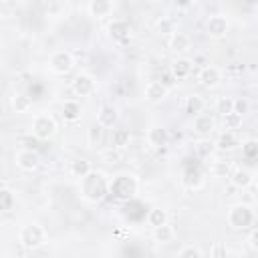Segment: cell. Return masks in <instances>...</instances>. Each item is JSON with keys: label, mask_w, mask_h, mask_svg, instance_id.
<instances>
[{"label": "cell", "mask_w": 258, "mask_h": 258, "mask_svg": "<svg viewBox=\"0 0 258 258\" xmlns=\"http://www.w3.org/2000/svg\"><path fill=\"white\" fill-rule=\"evenodd\" d=\"M177 256L179 258H200L202 256V250L198 246H185V248L177 250Z\"/></svg>", "instance_id": "35"}, {"label": "cell", "mask_w": 258, "mask_h": 258, "mask_svg": "<svg viewBox=\"0 0 258 258\" xmlns=\"http://www.w3.org/2000/svg\"><path fill=\"white\" fill-rule=\"evenodd\" d=\"M44 238H46V234H44L42 226H38V224H26V226H22V230L18 234V242L24 248H38L44 244Z\"/></svg>", "instance_id": "5"}, {"label": "cell", "mask_w": 258, "mask_h": 258, "mask_svg": "<svg viewBox=\"0 0 258 258\" xmlns=\"http://www.w3.org/2000/svg\"><path fill=\"white\" fill-rule=\"evenodd\" d=\"M30 105H32V101L24 95H14L12 97V107H14L16 113H26L30 109Z\"/></svg>", "instance_id": "32"}, {"label": "cell", "mask_w": 258, "mask_h": 258, "mask_svg": "<svg viewBox=\"0 0 258 258\" xmlns=\"http://www.w3.org/2000/svg\"><path fill=\"white\" fill-rule=\"evenodd\" d=\"M137 191V177L133 173H119L109 183V194L115 198H131Z\"/></svg>", "instance_id": "3"}, {"label": "cell", "mask_w": 258, "mask_h": 258, "mask_svg": "<svg viewBox=\"0 0 258 258\" xmlns=\"http://www.w3.org/2000/svg\"><path fill=\"white\" fill-rule=\"evenodd\" d=\"M191 69H194V62L189 58H177V60H173L169 71L173 73V77L177 81H183V79H187L191 75Z\"/></svg>", "instance_id": "15"}, {"label": "cell", "mask_w": 258, "mask_h": 258, "mask_svg": "<svg viewBox=\"0 0 258 258\" xmlns=\"http://www.w3.org/2000/svg\"><path fill=\"white\" fill-rule=\"evenodd\" d=\"M220 81H222L220 69H216V67H204V69H202V73H200V83H202L206 89L218 87Z\"/></svg>", "instance_id": "12"}, {"label": "cell", "mask_w": 258, "mask_h": 258, "mask_svg": "<svg viewBox=\"0 0 258 258\" xmlns=\"http://www.w3.org/2000/svg\"><path fill=\"white\" fill-rule=\"evenodd\" d=\"M244 4H248V6H258V0H242Z\"/></svg>", "instance_id": "43"}, {"label": "cell", "mask_w": 258, "mask_h": 258, "mask_svg": "<svg viewBox=\"0 0 258 258\" xmlns=\"http://www.w3.org/2000/svg\"><path fill=\"white\" fill-rule=\"evenodd\" d=\"M175 81H177V79L173 77V73H171V71L163 73V77H161V83H163L167 89H169V87H173V85H175Z\"/></svg>", "instance_id": "38"}, {"label": "cell", "mask_w": 258, "mask_h": 258, "mask_svg": "<svg viewBox=\"0 0 258 258\" xmlns=\"http://www.w3.org/2000/svg\"><path fill=\"white\" fill-rule=\"evenodd\" d=\"M89 12L97 18L109 16L113 12V0H89Z\"/></svg>", "instance_id": "17"}, {"label": "cell", "mask_w": 258, "mask_h": 258, "mask_svg": "<svg viewBox=\"0 0 258 258\" xmlns=\"http://www.w3.org/2000/svg\"><path fill=\"white\" fill-rule=\"evenodd\" d=\"M109 34L113 40H127L131 36V24L127 20H121V18H115L109 22Z\"/></svg>", "instance_id": "10"}, {"label": "cell", "mask_w": 258, "mask_h": 258, "mask_svg": "<svg viewBox=\"0 0 258 258\" xmlns=\"http://www.w3.org/2000/svg\"><path fill=\"white\" fill-rule=\"evenodd\" d=\"M38 153L34 151V149H30V147H26V149H20L18 153H16V165L22 169V171H34L36 167H38Z\"/></svg>", "instance_id": "8"}, {"label": "cell", "mask_w": 258, "mask_h": 258, "mask_svg": "<svg viewBox=\"0 0 258 258\" xmlns=\"http://www.w3.org/2000/svg\"><path fill=\"white\" fill-rule=\"evenodd\" d=\"M234 111L240 115L248 113V101L246 99H234Z\"/></svg>", "instance_id": "37"}, {"label": "cell", "mask_w": 258, "mask_h": 258, "mask_svg": "<svg viewBox=\"0 0 258 258\" xmlns=\"http://www.w3.org/2000/svg\"><path fill=\"white\" fill-rule=\"evenodd\" d=\"M32 133H34V137L36 139H40V141H46V139H52L54 137V133H56V121L50 117V115H46V113H40V115H36L34 119H32Z\"/></svg>", "instance_id": "4"}, {"label": "cell", "mask_w": 258, "mask_h": 258, "mask_svg": "<svg viewBox=\"0 0 258 258\" xmlns=\"http://www.w3.org/2000/svg\"><path fill=\"white\" fill-rule=\"evenodd\" d=\"M101 137H103V125H101V123L91 125L89 131H87V141H89V145L95 147V145L101 141Z\"/></svg>", "instance_id": "30"}, {"label": "cell", "mask_w": 258, "mask_h": 258, "mask_svg": "<svg viewBox=\"0 0 258 258\" xmlns=\"http://www.w3.org/2000/svg\"><path fill=\"white\" fill-rule=\"evenodd\" d=\"M252 173L248 171V169H242V167H238V169H234L232 173H230V183L236 187V189H246L248 185H252Z\"/></svg>", "instance_id": "14"}, {"label": "cell", "mask_w": 258, "mask_h": 258, "mask_svg": "<svg viewBox=\"0 0 258 258\" xmlns=\"http://www.w3.org/2000/svg\"><path fill=\"white\" fill-rule=\"evenodd\" d=\"M97 123H101L103 127H113L117 123V109L113 105L101 107L99 113H97Z\"/></svg>", "instance_id": "18"}, {"label": "cell", "mask_w": 258, "mask_h": 258, "mask_svg": "<svg viewBox=\"0 0 258 258\" xmlns=\"http://www.w3.org/2000/svg\"><path fill=\"white\" fill-rule=\"evenodd\" d=\"M79 117H81V105L77 101H64L62 103V119L69 121V123H73Z\"/></svg>", "instance_id": "22"}, {"label": "cell", "mask_w": 258, "mask_h": 258, "mask_svg": "<svg viewBox=\"0 0 258 258\" xmlns=\"http://www.w3.org/2000/svg\"><path fill=\"white\" fill-rule=\"evenodd\" d=\"M167 222V212L163 210V208H151L149 210V214H147V224L151 226V228H157V226H161V224H165Z\"/></svg>", "instance_id": "24"}, {"label": "cell", "mask_w": 258, "mask_h": 258, "mask_svg": "<svg viewBox=\"0 0 258 258\" xmlns=\"http://www.w3.org/2000/svg\"><path fill=\"white\" fill-rule=\"evenodd\" d=\"M204 99L200 97V95H189L187 99H185V113L187 115H200L202 111H204Z\"/></svg>", "instance_id": "23"}, {"label": "cell", "mask_w": 258, "mask_h": 258, "mask_svg": "<svg viewBox=\"0 0 258 258\" xmlns=\"http://www.w3.org/2000/svg\"><path fill=\"white\" fill-rule=\"evenodd\" d=\"M228 224L234 230H246L254 224V212L248 204H234L228 210Z\"/></svg>", "instance_id": "2"}, {"label": "cell", "mask_w": 258, "mask_h": 258, "mask_svg": "<svg viewBox=\"0 0 258 258\" xmlns=\"http://www.w3.org/2000/svg\"><path fill=\"white\" fill-rule=\"evenodd\" d=\"M206 32L212 38H222L228 32V18L224 14H214L206 22Z\"/></svg>", "instance_id": "7"}, {"label": "cell", "mask_w": 258, "mask_h": 258, "mask_svg": "<svg viewBox=\"0 0 258 258\" xmlns=\"http://www.w3.org/2000/svg\"><path fill=\"white\" fill-rule=\"evenodd\" d=\"M129 139H131V135L127 129H115L111 135V145L113 147H125L129 143Z\"/></svg>", "instance_id": "28"}, {"label": "cell", "mask_w": 258, "mask_h": 258, "mask_svg": "<svg viewBox=\"0 0 258 258\" xmlns=\"http://www.w3.org/2000/svg\"><path fill=\"white\" fill-rule=\"evenodd\" d=\"M214 149H216V143L210 141V139H202V141L196 143V153H198V157H210Z\"/></svg>", "instance_id": "31"}, {"label": "cell", "mask_w": 258, "mask_h": 258, "mask_svg": "<svg viewBox=\"0 0 258 258\" xmlns=\"http://www.w3.org/2000/svg\"><path fill=\"white\" fill-rule=\"evenodd\" d=\"M232 111H234V99H230V97H220L218 103H216V113H220V115L224 117V115H228V113H232Z\"/></svg>", "instance_id": "33"}, {"label": "cell", "mask_w": 258, "mask_h": 258, "mask_svg": "<svg viewBox=\"0 0 258 258\" xmlns=\"http://www.w3.org/2000/svg\"><path fill=\"white\" fill-rule=\"evenodd\" d=\"M48 67H50V71L56 73V75H67V73L75 67V58H73V54L67 52V50H56V52L50 54Z\"/></svg>", "instance_id": "6"}, {"label": "cell", "mask_w": 258, "mask_h": 258, "mask_svg": "<svg viewBox=\"0 0 258 258\" xmlns=\"http://www.w3.org/2000/svg\"><path fill=\"white\" fill-rule=\"evenodd\" d=\"M81 194L89 202H101L109 194V183L101 171H89L85 177H81Z\"/></svg>", "instance_id": "1"}, {"label": "cell", "mask_w": 258, "mask_h": 258, "mask_svg": "<svg viewBox=\"0 0 258 258\" xmlns=\"http://www.w3.org/2000/svg\"><path fill=\"white\" fill-rule=\"evenodd\" d=\"M175 238V230L165 222V224H161V226H157V228H153V240L157 242V244H167V242H171Z\"/></svg>", "instance_id": "19"}, {"label": "cell", "mask_w": 258, "mask_h": 258, "mask_svg": "<svg viewBox=\"0 0 258 258\" xmlns=\"http://www.w3.org/2000/svg\"><path fill=\"white\" fill-rule=\"evenodd\" d=\"M167 87L161 83V81H151V83H147V87H145V99L149 101V103H161L165 97H167Z\"/></svg>", "instance_id": "11"}, {"label": "cell", "mask_w": 258, "mask_h": 258, "mask_svg": "<svg viewBox=\"0 0 258 258\" xmlns=\"http://www.w3.org/2000/svg\"><path fill=\"white\" fill-rule=\"evenodd\" d=\"M214 127H216V121H214L212 115H208V113L196 115V119H194V131L198 135H210L214 131Z\"/></svg>", "instance_id": "13"}, {"label": "cell", "mask_w": 258, "mask_h": 258, "mask_svg": "<svg viewBox=\"0 0 258 258\" xmlns=\"http://www.w3.org/2000/svg\"><path fill=\"white\" fill-rule=\"evenodd\" d=\"M183 185L189 187V189H198L202 185V171L198 167H187L183 171V177H181Z\"/></svg>", "instance_id": "21"}, {"label": "cell", "mask_w": 258, "mask_h": 258, "mask_svg": "<svg viewBox=\"0 0 258 258\" xmlns=\"http://www.w3.org/2000/svg\"><path fill=\"white\" fill-rule=\"evenodd\" d=\"M214 173L216 175H220V177H230V163H224V161H218L216 165H214Z\"/></svg>", "instance_id": "36"}, {"label": "cell", "mask_w": 258, "mask_h": 258, "mask_svg": "<svg viewBox=\"0 0 258 258\" xmlns=\"http://www.w3.org/2000/svg\"><path fill=\"white\" fill-rule=\"evenodd\" d=\"M222 119H224V129H228V131H234V129H238V127L242 125V115L236 113V111L224 115Z\"/></svg>", "instance_id": "29"}, {"label": "cell", "mask_w": 258, "mask_h": 258, "mask_svg": "<svg viewBox=\"0 0 258 258\" xmlns=\"http://www.w3.org/2000/svg\"><path fill=\"white\" fill-rule=\"evenodd\" d=\"M12 206H14V191L8 185H2L0 187V210L2 212H10Z\"/></svg>", "instance_id": "25"}, {"label": "cell", "mask_w": 258, "mask_h": 258, "mask_svg": "<svg viewBox=\"0 0 258 258\" xmlns=\"http://www.w3.org/2000/svg\"><path fill=\"white\" fill-rule=\"evenodd\" d=\"M73 93L77 95V97H89L91 93H93V89H95V81H93V77H89V75H77L75 79H73Z\"/></svg>", "instance_id": "9"}, {"label": "cell", "mask_w": 258, "mask_h": 258, "mask_svg": "<svg viewBox=\"0 0 258 258\" xmlns=\"http://www.w3.org/2000/svg\"><path fill=\"white\" fill-rule=\"evenodd\" d=\"M171 48L175 52L187 50L189 48V36L185 32H173V36H171Z\"/></svg>", "instance_id": "26"}, {"label": "cell", "mask_w": 258, "mask_h": 258, "mask_svg": "<svg viewBox=\"0 0 258 258\" xmlns=\"http://www.w3.org/2000/svg\"><path fill=\"white\" fill-rule=\"evenodd\" d=\"M250 246H252V250H258V232H254L250 236Z\"/></svg>", "instance_id": "41"}, {"label": "cell", "mask_w": 258, "mask_h": 258, "mask_svg": "<svg viewBox=\"0 0 258 258\" xmlns=\"http://www.w3.org/2000/svg\"><path fill=\"white\" fill-rule=\"evenodd\" d=\"M157 30H159V34H169V32H173L169 20H161V22L157 24Z\"/></svg>", "instance_id": "39"}, {"label": "cell", "mask_w": 258, "mask_h": 258, "mask_svg": "<svg viewBox=\"0 0 258 258\" xmlns=\"http://www.w3.org/2000/svg\"><path fill=\"white\" fill-rule=\"evenodd\" d=\"M242 153H244V157H248V159L256 157V155H258V141L248 139V141L242 145Z\"/></svg>", "instance_id": "34"}, {"label": "cell", "mask_w": 258, "mask_h": 258, "mask_svg": "<svg viewBox=\"0 0 258 258\" xmlns=\"http://www.w3.org/2000/svg\"><path fill=\"white\" fill-rule=\"evenodd\" d=\"M254 187H256V191H258V177L254 179Z\"/></svg>", "instance_id": "44"}, {"label": "cell", "mask_w": 258, "mask_h": 258, "mask_svg": "<svg viewBox=\"0 0 258 258\" xmlns=\"http://www.w3.org/2000/svg\"><path fill=\"white\" fill-rule=\"evenodd\" d=\"M236 145H238V139H236L234 131H228V129H224V131L218 135V139H216V147L222 149V151H230V149H234Z\"/></svg>", "instance_id": "20"}, {"label": "cell", "mask_w": 258, "mask_h": 258, "mask_svg": "<svg viewBox=\"0 0 258 258\" xmlns=\"http://www.w3.org/2000/svg\"><path fill=\"white\" fill-rule=\"evenodd\" d=\"M171 2H173L177 8H187V6H189L194 0H171Z\"/></svg>", "instance_id": "40"}, {"label": "cell", "mask_w": 258, "mask_h": 258, "mask_svg": "<svg viewBox=\"0 0 258 258\" xmlns=\"http://www.w3.org/2000/svg\"><path fill=\"white\" fill-rule=\"evenodd\" d=\"M91 171V163L87 161V159H75L73 163H71V173L75 175V177H85L87 173Z\"/></svg>", "instance_id": "27"}, {"label": "cell", "mask_w": 258, "mask_h": 258, "mask_svg": "<svg viewBox=\"0 0 258 258\" xmlns=\"http://www.w3.org/2000/svg\"><path fill=\"white\" fill-rule=\"evenodd\" d=\"M212 254H214V256H218V254H228V250H226V248H216V250H212Z\"/></svg>", "instance_id": "42"}, {"label": "cell", "mask_w": 258, "mask_h": 258, "mask_svg": "<svg viewBox=\"0 0 258 258\" xmlns=\"http://www.w3.org/2000/svg\"><path fill=\"white\" fill-rule=\"evenodd\" d=\"M147 143L151 145V147H155V149H161V147H165L167 145V131L163 129V127H151L149 131H147Z\"/></svg>", "instance_id": "16"}]
</instances>
